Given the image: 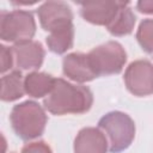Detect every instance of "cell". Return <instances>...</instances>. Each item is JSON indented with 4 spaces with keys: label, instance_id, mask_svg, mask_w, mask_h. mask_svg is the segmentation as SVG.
<instances>
[{
    "label": "cell",
    "instance_id": "6da1fadb",
    "mask_svg": "<svg viewBox=\"0 0 153 153\" xmlns=\"http://www.w3.org/2000/svg\"><path fill=\"white\" fill-rule=\"evenodd\" d=\"M93 103L91 90L82 85H74L65 79H56L53 91L44 98L43 105L53 115L84 114Z\"/></svg>",
    "mask_w": 153,
    "mask_h": 153
},
{
    "label": "cell",
    "instance_id": "7a4b0ae2",
    "mask_svg": "<svg viewBox=\"0 0 153 153\" xmlns=\"http://www.w3.org/2000/svg\"><path fill=\"white\" fill-rule=\"evenodd\" d=\"M10 121L17 136L29 141L43 134L48 118L44 109L38 103L26 100L13 106Z\"/></svg>",
    "mask_w": 153,
    "mask_h": 153
},
{
    "label": "cell",
    "instance_id": "3957f363",
    "mask_svg": "<svg viewBox=\"0 0 153 153\" xmlns=\"http://www.w3.org/2000/svg\"><path fill=\"white\" fill-rule=\"evenodd\" d=\"M99 129L105 134L111 153L126 151L135 137V124L131 117L121 111L105 114L98 122Z\"/></svg>",
    "mask_w": 153,
    "mask_h": 153
},
{
    "label": "cell",
    "instance_id": "277c9868",
    "mask_svg": "<svg viewBox=\"0 0 153 153\" xmlns=\"http://www.w3.org/2000/svg\"><path fill=\"white\" fill-rule=\"evenodd\" d=\"M36 32V22L31 12L14 10L2 11L0 17V37L2 41L20 43L31 41Z\"/></svg>",
    "mask_w": 153,
    "mask_h": 153
},
{
    "label": "cell",
    "instance_id": "5b68a950",
    "mask_svg": "<svg viewBox=\"0 0 153 153\" xmlns=\"http://www.w3.org/2000/svg\"><path fill=\"white\" fill-rule=\"evenodd\" d=\"M87 55L97 76L118 74L127 61L124 48L116 41L100 44L93 48Z\"/></svg>",
    "mask_w": 153,
    "mask_h": 153
},
{
    "label": "cell",
    "instance_id": "8992f818",
    "mask_svg": "<svg viewBox=\"0 0 153 153\" xmlns=\"http://www.w3.org/2000/svg\"><path fill=\"white\" fill-rule=\"evenodd\" d=\"M124 82L130 93L143 97L153 93V65L147 60L131 62L124 72Z\"/></svg>",
    "mask_w": 153,
    "mask_h": 153
},
{
    "label": "cell",
    "instance_id": "52a82bcc",
    "mask_svg": "<svg viewBox=\"0 0 153 153\" xmlns=\"http://www.w3.org/2000/svg\"><path fill=\"white\" fill-rule=\"evenodd\" d=\"M37 16L41 26L49 32L73 24V12L63 1L43 2L37 10Z\"/></svg>",
    "mask_w": 153,
    "mask_h": 153
},
{
    "label": "cell",
    "instance_id": "ba28073f",
    "mask_svg": "<svg viewBox=\"0 0 153 153\" xmlns=\"http://www.w3.org/2000/svg\"><path fill=\"white\" fill-rule=\"evenodd\" d=\"M12 54L14 65L19 69H37L44 60V48L37 41H25L13 44Z\"/></svg>",
    "mask_w": 153,
    "mask_h": 153
},
{
    "label": "cell",
    "instance_id": "9c48e42d",
    "mask_svg": "<svg viewBox=\"0 0 153 153\" xmlns=\"http://www.w3.org/2000/svg\"><path fill=\"white\" fill-rule=\"evenodd\" d=\"M122 4L120 1L82 2L80 4V14L91 24L108 26L116 17Z\"/></svg>",
    "mask_w": 153,
    "mask_h": 153
},
{
    "label": "cell",
    "instance_id": "30bf717a",
    "mask_svg": "<svg viewBox=\"0 0 153 153\" xmlns=\"http://www.w3.org/2000/svg\"><path fill=\"white\" fill-rule=\"evenodd\" d=\"M62 71L67 78L76 82H87L97 78L88 55L82 53L66 55L62 61Z\"/></svg>",
    "mask_w": 153,
    "mask_h": 153
},
{
    "label": "cell",
    "instance_id": "8fae6325",
    "mask_svg": "<svg viewBox=\"0 0 153 153\" xmlns=\"http://www.w3.org/2000/svg\"><path fill=\"white\" fill-rule=\"evenodd\" d=\"M108 146V139L99 128L86 127L74 140V153H106Z\"/></svg>",
    "mask_w": 153,
    "mask_h": 153
},
{
    "label": "cell",
    "instance_id": "7c38bea8",
    "mask_svg": "<svg viewBox=\"0 0 153 153\" xmlns=\"http://www.w3.org/2000/svg\"><path fill=\"white\" fill-rule=\"evenodd\" d=\"M55 78L43 72H31L24 78L25 93L32 98L47 97L54 88Z\"/></svg>",
    "mask_w": 153,
    "mask_h": 153
},
{
    "label": "cell",
    "instance_id": "4fadbf2b",
    "mask_svg": "<svg viewBox=\"0 0 153 153\" xmlns=\"http://www.w3.org/2000/svg\"><path fill=\"white\" fill-rule=\"evenodd\" d=\"M25 93L24 80L20 71H12L1 78V99L4 102H13L23 97Z\"/></svg>",
    "mask_w": 153,
    "mask_h": 153
},
{
    "label": "cell",
    "instance_id": "5bb4252c",
    "mask_svg": "<svg viewBox=\"0 0 153 153\" xmlns=\"http://www.w3.org/2000/svg\"><path fill=\"white\" fill-rule=\"evenodd\" d=\"M128 2H123L118 10L114 20L106 26L108 31L114 36H126L129 35L135 25L136 17L134 12L128 7Z\"/></svg>",
    "mask_w": 153,
    "mask_h": 153
},
{
    "label": "cell",
    "instance_id": "9a60e30c",
    "mask_svg": "<svg viewBox=\"0 0 153 153\" xmlns=\"http://www.w3.org/2000/svg\"><path fill=\"white\" fill-rule=\"evenodd\" d=\"M74 39V26L73 24L54 30L47 37V45L50 51L55 54H63L72 48Z\"/></svg>",
    "mask_w": 153,
    "mask_h": 153
},
{
    "label": "cell",
    "instance_id": "2e32d148",
    "mask_svg": "<svg viewBox=\"0 0 153 153\" xmlns=\"http://www.w3.org/2000/svg\"><path fill=\"white\" fill-rule=\"evenodd\" d=\"M136 39L146 53L153 54V19H145L140 23Z\"/></svg>",
    "mask_w": 153,
    "mask_h": 153
},
{
    "label": "cell",
    "instance_id": "e0dca14e",
    "mask_svg": "<svg viewBox=\"0 0 153 153\" xmlns=\"http://www.w3.org/2000/svg\"><path fill=\"white\" fill-rule=\"evenodd\" d=\"M0 51H1V73H6L7 71H10L14 63V59H13V54H12V49L1 44L0 45Z\"/></svg>",
    "mask_w": 153,
    "mask_h": 153
},
{
    "label": "cell",
    "instance_id": "ac0fdd59",
    "mask_svg": "<svg viewBox=\"0 0 153 153\" xmlns=\"http://www.w3.org/2000/svg\"><path fill=\"white\" fill-rule=\"evenodd\" d=\"M22 153H53L51 148L43 141L31 142L23 147Z\"/></svg>",
    "mask_w": 153,
    "mask_h": 153
},
{
    "label": "cell",
    "instance_id": "d6986e66",
    "mask_svg": "<svg viewBox=\"0 0 153 153\" xmlns=\"http://www.w3.org/2000/svg\"><path fill=\"white\" fill-rule=\"evenodd\" d=\"M136 7L141 13L153 14V0H141L136 4Z\"/></svg>",
    "mask_w": 153,
    "mask_h": 153
}]
</instances>
